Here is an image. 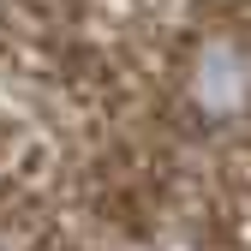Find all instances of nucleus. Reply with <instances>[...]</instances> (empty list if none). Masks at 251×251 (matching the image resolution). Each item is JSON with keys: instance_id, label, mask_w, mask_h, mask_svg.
Segmentation results:
<instances>
[{"instance_id": "f257e3e1", "label": "nucleus", "mask_w": 251, "mask_h": 251, "mask_svg": "<svg viewBox=\"0 0 251 251\" xmlns=\"http://www.w3.org/2000/svg\"><path fill=\"white\" fill-rule=\"evenodd\" d=\"M192 96L203 102V108H215V114H233V108H245V96H251V54L245 48H203V60H198V78H192Z\"/></svg>"}]
</instances>
